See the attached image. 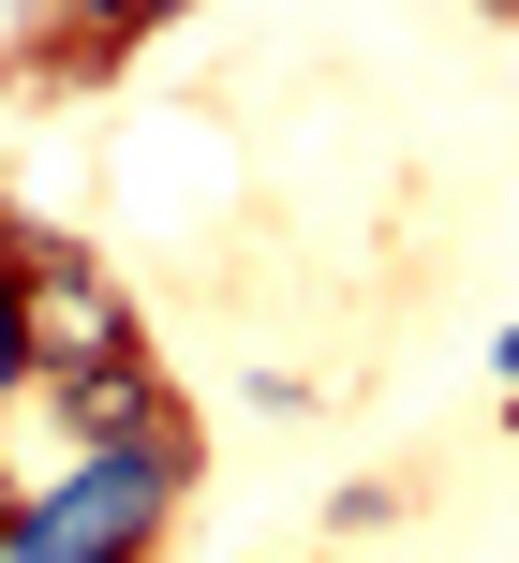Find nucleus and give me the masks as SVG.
<instances>
[{"label":"nucleus","instance_id":"f257e3e1","mask_svg":"<svg viewBox=\"0 0 519 563\" xmlns=\"http://www.w3.org/2000/svg\"><path fill=\"white\" fill-rule=\"evenodd\" d=\"M208 475V430H164V445H119V460H75L59 489H30V519L0 534V563H148L178 534Z\"/></svg>","mask_w":519,"mask_h":563},{"label":"nucleus","instance_id":"f03ea898","mask_svg":"<svg viewBox=\"0 0 519 563\" xmlns=\"http://www.w3.org/2000/svg\"><path fill=\"white\" fill-rule=\"evenodd\" d=\"M15 327H30V400L104 371V356H148L134 282L89 253V238H59V223H15Z\"/></svg>","mask_w":519,"mask_h":563},{"label":"nucleus","instance_id":"7ed1b4c3","mask_svg":"<svg viewBox=\"0 0 519 563\" xmlns=\"http://www.w3.org/2000/svg\"><path fill=\"white\" fill-rule=\"evenodd\" d=\"M45 416L75 430V460H119V445L194 430V400L164 386V341H148V356H104V371H75V386H45Z\"/></svg>","mask_w":519,"mask_h":563},{"label":"nucleus","instance_id":"20e7f679","mask_svg":"<svg viewBox=\"0 0 519 563\" xmlns=\"http://www.w3.org/2000/svg\"><path fill=\"white\" fill-rule=\"evenodd\" d=\"M148 30H164V15H30V30H0V75H15V89H104Z\"/></svg>","mask_w":519,"mask_h":563},{"label":"nucleus","instance_id":"39448f33","mask_svg":"<svg viewBox=\"0 0 519 563\" xmlns=\"http://www.w3.org/2000/svg\"><path fill=\"white\" fill-rule=\"evenodd\" d=\"M0 400H30V327H15V238H0Z\"/></svg>","mask_w":519,"mask_h":563},{"label":"nucleus","instance_id":"423d86ee","mask_svg":"<svg viewBox=\"0 0 519 563\" xmlns=\"http://www.w3.org/2000/svg\"><path fill=\"white\" fill-rule=\"evenodd\" d=\"M15 519H30V489H15V460H0V534H15Z\"/></svg>","mask_w":519,"mask_h":563},{"label":"nucleus","instance_id":"0eeeda50","mask_svg":"<svg viewBox=\"0 0 519 563\" xmlns=\"http://www.w3.org/2000/svg\"><path fill=\"white\" fill-rule=\"evenodd\" d=\"M490 371H505V400H519V327H505V341H490Z\"/></svg>","mask_w":519,"mask_h":563}]
</instances>
